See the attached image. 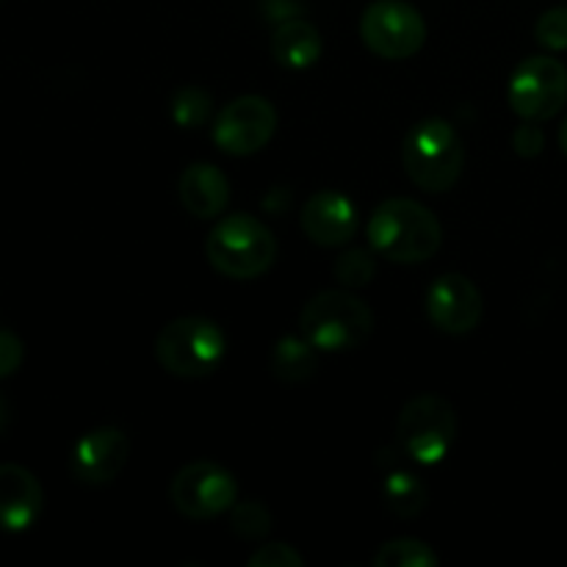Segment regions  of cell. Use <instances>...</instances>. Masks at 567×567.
Wrapping results in <instances>:
<instances>
[{
	"label": "cell",
	"instance_id": "cell-1",
	"mask_svg": "<svg viewBox=\"0 0 567 567\" xmlns=\"http://www.w3.org/2000/svg\"><path fill=\"white\" fill-rule=\"evenodd\" d=\"M369 244L380 258L393 264H424L441 249L443 227L426 205L393 197L371 214Z\"/></svg>",
	"mask_w": 567,
	"mask_h": 567
},
{
	"label": "cell",
	"instance_id": "cell-2",
	"mask_svg": "<svg viewBox=\"0 0 567 567\" xmlns=\"http://www.w3.org/2000/svg\"><path fill=\"white\" fill-rule=\"evenodd\" d=\"M402 164L421 192L443 194L454 188L465 166V147L457 127L441 116L415 122L404 136Z\"/></svg>",
	"mask_w": 567,
	"mask_h": 567
},
{
	"label": "cell",
	"instance_id": "cell-3",
	"mask_svg": "<svg viewBox=\"0 0 567 567\" xmlns=\"http://www.w3.org/2000/svg\"><path fill=\"white\" fill-rule=\"evenodd\" d=\"M299 332L319 352H349L363 347L374 332V310L354 297L352 288L321 291L299 313Z\"/></svg>",
	"mask_w": 567,
	"mask_h": 567
},
{
	"label": "cell",
	"instance_id": "cell-4",
	"mask_svg": "<svg viewBox=\"0 0 567 567\" xmlns=\"http://www.w3.org/2000/svg\"><path fill=\"white\" fill-rule=\"evenodd\" d=\"M205 255L219 275L230 280H255L277 260V238L252 214L221 216L205 241Z\"/></svg>",
	"mask_w": 567,
	"mask_h": 567
},
{
	"label": "cell",
	"instance_id": "cell-5",
	"mask_svg": "<svg viewBox=\"0 0 567 567\" xmlns=\"http://www.w3.org/2000/svg\"><path fill=\"white\" fill-rule=\"evenodd\" d=\"M153 349L164 371L183 380H203L221 365L227 341L216 321L205 316H181L164 324Z\"/></svg>",
	"mask_w": 567,
	"mask_h": 567
},
{
	"label": "cell",
	"instance_id": "cell-6",
	"mask_svg": "<svg viewBox=\"0 0 567 567\" xmlns=\"http://www.w3.org/2000/svg\"><path fill=\"white\" fill-rule=\"evenodd\" d=\"M457 437V413L437 393L410 399L396 421V446L419 465H437L449 457Z\"/></svg>",
	"mask_w": 567,
	"mask_h": 567
},
{
	"label": "cell",
	"instance_id": "cell-7",
	"mask_svg": "<svg viewBox=\"0 0 567 567\" xmlns=\"http://www.w3.org/2000/svg\"><path fill=\"white\" fill-rule=\"evenodd\" d=\"M365 48L388 61L413 59L426 42V22L415 6L404 0H377L360 17Z\"/></svg>",
	"mask_w": 567,
	"mask_h": 567
},
{
	"label": "cell",
	"instance_id": "cell-8",
	"mask_svg": "<svg viewBox=\"0 0 567 567\" xmlns=\"http://www.w3.org/2000/svg\"><path fill=\"white\" fill-rule=\"evenodd\" d=\"M509 109L526 122H546L567 103V66L554 55L520 61L507 86Z\"/></svg>",
	"mask_w": 567,
	"mask_h": 567
},
{
	"label": "cell",
	"instance_id": "cell-9",
	"mask_svg": "<svg viewBox=\"0 0 567 567\" xmlns=\"http://www.w3.org/2000/svg\"><path fill=\"white\" fill-rule=\"evenodd\" d=\"M169 502L183 518L214 520L236 507L238 482L219 463L199 460L177 471L169 485Z\"/></svg>",
	"mask_w": 567,
	"mask_h": 567
},
{
	"label": "cell",
	"instance_id": "cell-10",
	"mask_svg": "<svg viewBox=\"0 0 567 567\" xmlns=\"http://www.w3.org/2000/svg\"><path fill=\"white\" fill-rule=\"evenodd\" d=\"M277 131V111L260 94L230 100L214 120V142L233 158L260 153Z\"/></svg>",
	"mask_w": 567,
	"mask_h": 567
},
{
	"label": "cell",
	"instance_id": "cell-11",
	"mask_svg": "<svg viewBox=\"0 0 567 567\" xmlns=\"http://www.w3.org/2000/svg\"><path fill=\"white\" fill-rule=\"evenodd\" d=\"M131 457V441L116 426H97L75 443L70 454V474L86 487L111 485Z\"/></svg>",
	"mask_w": 567,
	"mask_h": 567
},
{
	"label": "cell",
	"instance_id": "cell-12",
	"mask_svg": "<svg viewBox=\"0 0 567 567\" xmlns=\"http://www.w3.org/2000/svg\"><path fill=\"white\" fill-rule=\"evenodd\" d=\"M485 313V302L465 275H443L426 291V316L446 336H468Z\"/></svg>",
	"mask_w": 567,
	"mask_h": 567
},
{
	"label": "cell",
	"instance_id": "cell-13",
	"mask_svg": "<svg viewBox=\"0 0 567 567\" xmlns=\"http://www.w3.org/2000/svg\"><path fill=\"white\" fill-rule=\"evenodd\" d=\"M302 230L319 247H343L358 233V208L352 199L336 188L310 194L302 208Z\"/></svg>",
	"mask_w": 567,
	"mask_h": 567
},
{
	"label": "cell",
	"instance_id": "cell-14",
	"mask_svg": "<svg viewBox=\"0 0 567 567\" xmlns=\"http://www.w3.org/2000/svg\"><path fill=\"white\" fill-rule=\"evenodd\" d=\"M42 509L44 491L37 476L22 465H0V532L20 535L31 529Z\"/></svg>",
	"mask_w": 567,
	"mask_h": 567
},
{
	"label": "cell",
	"instance_id": "cell-15",
	"mask_svg": "<svg viewBox=\"0 0 567 567\" xmlns=\"http://www.w3.org/2000/svg\"><path fill=\"white\" fill-rule=\"evenodd\" d=\"M177 197L194 219H216L230 203V183L219 166L199 161L183 169L177 181Z\"/></svg>",
	"mask_w": 567,
	"mask_h": 567
},
{
	"label": "cell",
	"instance_id": "cell-16",
	"mask_svg": "<svg viewBox=\"0 0 567 567\" xmlns=\"http://www.w3.org/2000/svg\"><path fill=\"white\" fill-rule=\"evenodd\" d=\"M271 55L280 66L286 70H308L316 61L321 59V50H324V42H321V33L313 22L299 20V17H291L286 22H277L275 33H271Z\"/></svg>",
	"mask_w": 567,
	"mask_h": 567
},
{
	"label": "cell",
	"instance_id": "cell-17",
	"mask_svg": "<svg viewBox=\"0 0 567 567\" xmlns=\"http://www.w3.org/2000/svg\"><path fill=\"white\" fill-rule=\"evenodd\" d=\"M319 349L308 341L305 336H286L275 343L271 349V374L280 382L288 385H299V382H308L310 377L319 369Z\"/></svg>",
	"mask_w": 567,
	"mask_h": 567
},
{
	"label": "cell",
	"instance_id": "cell-18",
	"mask_svg": "<svg viewBox=\"0 0 567 567\" xmlns=\"http://www.w3.org/2000/svg\"><path fill=\"white\" fill-rule=\"evenodd\" d=\"M382 498H385V507L391 509L396 518H415V515L424 513L426 507V487L413 471L408 468H391L382 482Z\"/></svg>",
	"mask_w": 567,
	"mask_h": 567
},
{
	"label": "cell",
	"instance_id": "cell-19",
	"mask_svg": "<svg viewBox=\"0 0 567 567\" xmlns=\"http://www.w3.org/2000/svg\"><path fill=\"white\" fill-rule=\"evenodd\" d=\"M374 567H435L441 563L432 546L415 537H396L388 540L380 551L374 554Z\"/></svg>",
	"mask_w": 567,
	"mask_h": 567
},
{
	"label": "cell",
	"instance_id": "cell-20",
	"mask_svg": "<svg viewBox=\"0 0 567 567\" xmlns=\"http://www.w3.org/2000/svg\"><path fill=\"white\" fill-rule=\"evenodd\" d=\"M210 114H214V97L203 86H183L172 94L169 116L177 127H186V131L203 127L208 125Z\"/></svg>",
	"mask_w": 567,
	"mask_h": 567
},
{
	"label": "cell",
	"instance_id": "cell-21",
	"mask_svg": "<svg viewBox=\"0 0 567 567\" xmlns=\"http://www.w3.org/2000/svg\"><path fill=\"white\" fill-rule=\"evenodd\" d=\"M374 255L377 252H369V249L363 247L347 249V252L338 255L336 264H332V275H336V280L341 282L343 288H352V291L354 288L369 286L377 275Z\"/></svg>",
	"mask_w": 567,
	"mask_h": 567
},
{
	"label": "cell",
	"instance_id": "cell-22",
	"mask_svg": "<svg viewBox=\"0 0 567 567\" xmlns=\"http://www.w3.org/2000/svg\"><path fill=\"white\" fill-rule=\"evenodd\" d=\"M233 532L244 540H264L271 532V513L264 502H236L233 507Z\"/></svg>",
	"mask_w": 567,
	"mask_h": 567
},
{
	"label": "cell",
	"instance_id": "cell-23",
	"mask_svg": "<svg viewBox=\"0 0 567 567\" xmlns=\"http://www.w3.org/2000/svg\"><path fill=\"white\" fill-rule=\"evenodd\" d=\"M535 39L551 53L567 50V6H554V9L543 11L535 25Z\"/></svg>",
	"mask_w": 567,
	"mask_h": 567
},
{
	"label": "cell",
	"instance_id": "cell-24",
	"mask_svg": "<svg viewBox=\"0 0 567 567\" xmlns=\"http://www.w3.org/2000/svg\"><path fill=\"white\" fill-rule=\"evenodd\" d=\"M249 567H302V554L293 551V546L286 543H266L260 546L252 557L247 559Z\"/></svg>",
	"mask_w": 567,
	"mask_h": 567
},
{
	"label": "cell",
	"instance_id": "cell-25",
	"mask_svg": "<svg viewBox=\"0 0 567 567\" xmlns=\"http://www.w3.org/2000/svg\"><path fill=\"white\" fill-rule=\"evenodd\" d=\"M513 147L520 158H537L546 147V136H543V127L537 122H526L515 127L513 133Z\"/></svg>",
	"mask_w": 567,
	"mask_h": 567
},
{
	"label": "cell",
	"instance_id": "cell-26",
	"mask_svg": "<svg viewBox=\"0 0 567 567\" xmlns=\"http://www.w3.org/2000/svg\"><path fill=\"white\" fill-rule=\"evenodd\" d=\"M22 358H25V349H22L20 338L11 330H0V380L17 374Z\"/></svg>",
	"mask_w": 567,
	"mask_h": 567
},
{
	"label": "cell",
	"instance_id": "cell-27",
	"mask_svg": "<svg viewBox=\"0 0 567 567\" xmlns=\"http://www.w3.org/2000/svg\"><path fill=\"white\" fill-rule=\"evenodd\" d=\"M9 419H11L9 402H6V396H3V393H0V435H3L6 426H9Z\"/></svg>",
	"mask_w": 567,
	"mask_h": 567
},
{
	"label": "cell",
	"instance_id": "cell-28",
	"mask_svg": "<svg viewBox=\"0 0 567 567\" xmlns=\"http://www.w3.org/2000/svg\"><path fill=\"white\" fill-rule=\"evenodd\" d=\"M559 150L567 155V116H565L563 127H559Z\"/></svg>",
	"mask_w": 567,
	"mask_h": 567
}]
</instances>
